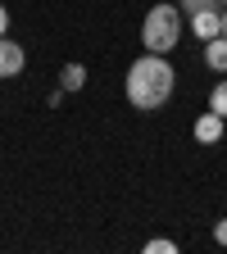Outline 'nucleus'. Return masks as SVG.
Wrapping results in <instances>:
<instances>
[{
    "instance_id": "1",
    "label": "nucleus",
    "mask_w": 227,
    "mask_h": 254,
    "mask_svg": "<svg viewBox=\"0 0 227 254\" xmlns=\"http://www.w3.org/2000/svg\"><path fill=\"white\" fill-rule=\"evenodd\" d=\"M173 95V68H168V59L164 55H154L146 50L141 59H132V68H127V105L150 114L159 109Z\"/></svg>"
},
{
    "instance_id": "2",
    "label": "nucleus",
    "mask_w": 227,
    "mask_h": 254,
    "mask_svg": "<svg viewBox=\"0 0 227 254\" xmlns=\"http://www.w3.org/2000/svg\"><path fill=\"white\" fill-rule=\"evenodd\" d=\"M141 41H146V50H154V55H168V50L182 41V9H177V5H154V9L146 14V23H141Z\"/></svg>"
},
{
    "instance_id": "3",
    "label": "nucleus",
    "mask_w": 227,
    "mask_h": 254,
    "mask_svg": "<svg viewBox=\"0 0 227 254\" xmlns=\"http://www.w3.org/2000/svg\"><path fill=\"white\" fill-rule=\"evenodd\" d=\"M191 132H196V141H200V145H214V141H223V132H227V118L209 109V114H200V118H196V127H191Z\"/></svg>"
},
{
    "instance_id": "4",
    "label": "nucleus",
    "mask_w": 227,
    "mask_h": 254,
    "mask_svg": "<svg viewBox=\"0 0 227 254\" xmlns=\"http://www.w3.org/2000/svg\"><path fill=\"white\" fill-rule=\"evenodd\" d=\"M23 64H27V50L18 41H5V37H0V77H18Z\"/></svg>"
},
{
    "instance_id": "5",
    "label": "nucleus",
    "mask_w": 227,
    "mask_h": 254,
    "mask_svg": "<svg viewBox=\"0 0 227 254\" xmlns=\"http://www.w3.org/2000/svg\"><path fill=\"white\" fill-rule=\"evenodd\" d=\"M191 32H196L200 41L218 37V32H223V14H218V5H214V9H200V14H191Z\"/></svg>"
},
{
    "instance_id": "6",
    "label": "nucleus",
    "mask_w": 227,
    "mask_h": 254,
    "mask_svg": "<svg viewBox=\"0 0 227 254\" xmlns=\"http://www.w3.org/2000/svg\"><path fill=\"white\" fill-rule=\"evenodd\" d=\"M205 64H209L214 73H227V37H223V32L205 41Z\"/></svg>"
},
{
    "instance_id": "7",
    "label": "nucleus",
    "mask_w": 227,
    "mask_h": 254,
    "mask_svg": "<svg viewBox=\"0 0 227 254\" xmlns=\"http://www.w3.org/2000/svg\"><path fill=\"white\" fill-rule=\"evenodd\" d=\"M59 86H64V91H82V86H86V68H82V64H64Z\"/></svg>"
},
{
    "instance_id": "8",
    "label": "nucleus",
    "mask_w": 227,
    "mask_h": 254,
    "mask_svg": "<svg viewBox=\"0 0 227 254\" xmlns=\"http://www.w3.org/2000/svg\"><path fill=\"white\" fill-rule=\"evenodd\" d=\"M209 109H214V114H223V118H227V82H218V86H214V91H209Z\"/></svg>"
},
{
    "instance_id": "9",
    "label": "nucleus",
    "mask_w": 227,
    "mask_h": 254,
    "mask_svg": "<svg viewBox=\"0 0 227 254\" xmlns=\"http://www.w3.org/2000/svg\"><path fill=\"white\" fill-rule=\"evenodd\" d=\"M146 254H177V245L164 241V236H154V241H146Z\"/></svg>"
},
{
    "instance_id": "10",
    "label": "nucleus",
    "mask_w": 227,
    "mask_h": 254,
    "mask_svg": "<svg viewBox=\"0 0 227 254\" xmlns=\"http://www.w3.org/2000/svg\"><path fill=\"white\" fill-rule=\"evenodd\" d=\"M214 5H218V0H182L186 14H200V9H214Z\"/></svg>"
},
{
    "instance_id": "11",
    "label": "nucleus",
    "mask_w": 227,
    "mask_h": 254,
    "mask_svg": "<svg viewBox=\"0 0 227 254\" xmlns=\"http://www.w3.org/2000/svg\"><path fill=\"white\" fill-rule=\"evenodd\" d=\"M214 241H218V245H227V218H223V222H214Z\"/></svg>"
},
{
    "instance_id": "12",
    "label": "nucleus",
    "mask_w": 227,
    "mask_h": 254,
    "mask_svg": "<svg viewBox=\"0 0 227 254\" xmlns=\"http://www.w3.org/2000/svg\"><path fill=\"white\" fill-rule=\"evenodd\" d=\"M5 32H9V9L0 5V37H5Z\"/></svg>"
},
{
    "instance_id": "13",
    "label": "nucleus",
    "mask_w": 227,
    "mask_h": 254,
    "mask_svg": "<svg viewBox=\"0 0 227 254\" xmlns=\"http://www.w3.org/2000/svg\"><path fill=\"white\" fill-rule=\"evenodd\" d=\"M223 37H227V9H223Z\"/></svg>"
},
{
    "instance_id": "14",
    "label": "nucleus",
    "mask_w": 227,
    "mask_h": 254,
    "mask_svg": "<svg viewBox=\"0 0 227 254\" xmlns=\"http://www.w3.org/2000/svg\"><path fill=\"white\" fill-rule=\"evenodd\" d=\"M223 5H227V0H223Z\"/></svg>"
}]
</instances>
